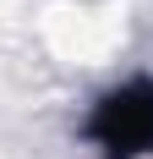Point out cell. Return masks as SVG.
Listing matches in <instances>:
<instances>
[{"label": "cell", "mask_w": 153, "mask_h": 159, "mask_svg": "<svg viewBox=\"0 0 153 159\" xmlns=\"http://www.w3.org/2000/svg\"><path fill=\"white\" fill-rule=\"evenodd\" d=\"M88 132L109 159L153 154V82H126V88L104 93Z\"/></svg>", "instance_id": "6da1fadb"}]
</instances>
